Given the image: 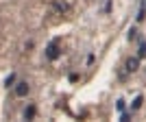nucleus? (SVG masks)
Returning a JSON list of instances; mask_svg holds the SVG:
<instances>
[{
	"label": "nucleus",
	"instance_id": "obj_8",
	"mask_svg": "<svg viewBox=\"0 0 146 122\" xmlns=\"http://www.w3.org/2000/svg\"><path fill=\"white\" fill-rule=\"evenodd\" d=\"M33 113H35V109H33V107H29V109H26V113H24V116H26V118H33Z\"/></svg>",
	"mask_w": 146,
	"mask_h": 122
},
{
	"label": "nucleus",
	"instance_id": "obj_4",
	"mask_svg": "<svg viewBox=\"0 0 146 122\" xmlns=\"http://www.w3.org/2000/svg\"><path fill=\"white\" fill-rule=\"evenodd\" d=\"M144 18H146V0H142L140 13H137V22H144Z\"/></svg>",
	"mask_w": 146,
	"mask_h": 122
},
{
	"label": "nucleus",
	"instance_id": "obj_7",
	"mask_svg": "<svg viewBox=\"0 0 146 122\" xmlns=\"http://www.w3.org/2000/svg\"><path fill=\"white\" fill-rule=\"evenodd\" d=\"M140 107H142V96H137L133 100V109H140Z\"/></svg>",
	"mask_w": 146,
	"mask_h": 122
},
{
	"label": "nucleus",
	"instance_id": "obj_9",
	"mask_svg": "<svg viewBox=\"0 0 146 122\" xmlns=\"http://www.w3.org/2000/svg\"><path fill=\"white\" fill-rule=\"evenodd\" d=\"M135 35H137V30H135V29L129 30V39H135Z\"/></svg>",
	"mask_w": 146,
	"mask_h": 122
},
{
	"label": "nucleus",
	"instance_id": "obj_6",
	"mask_svg": "<svg viewBox=\"0 0 146 122\" xmlns=\"http://www.w3.org/2000/svg\"><path fill=\"white\" fill-rule=\"evenodd\" d=\"M137 57H140V59H142V57H146V42L140 46V52H137Z\"/></svg>",
	"mask_w": 146,
	"mask_h": 122
},
{
	"label": "nucleus",
	"instance_id": "obj_3",
	"mask_svg": "<svg viewBox=\"0 0 146 122\" xmlns=\"http://www.w3.org/2000/svg\"><path fill=\"white\" fill-rule=\"evenodd\" d=\"M137 66H140V57L129 59V61H127V72H135V70H137Z\"/></svg>",
	"mask_w": 146,
	"mask_h": 122
},
{
	"label": "nucleus",
	"instance_id": "obj_1",
	"mask_svg": "<svg viewBox=\"0 0 146 122\" xmlns=\"http://www.w3.org/2000/svg\"><path fill=\"white\" fill-rule=\"evenodd\" d=\"M59 52H61V50H59V46H57V42H52L48 46V50H46V57H48L50 61H55L57 57H59Z\"/></svg>",
	"mask_w": 146,
	"mask_h": 122
},
{
	"label": "nucleus",
	"instance_id": "obj_5",
	"mask_svg": "<svg viewBox=\"0 0 146 122\" xmlns=\"http://www.w3.org/2000/svg\"><path fill=\"white\" fill-rule=\"evenodd\" d=\"M13 83H15V74H9V76H7V81H5V85H7V87H13Z\"/></svg>",
	"mask_w": 146,
	"mask_h": 122
},
{
	"label": "nucleus",
	"instance_id": "obj_2",
	"mask_svg": "<svg viewBox=\"0 0 146 122\" xmlns=\"http://www.w3.org/2000/svg\"><path fill=\"white\" fill-rule=\"evenodd\" d=\"M13 90H15V96H26L29 94V83H24V81H20L18 85H13Z\"/></svg>",
	"mask_w": 146,
	"mask_h": 122
}]
</instances>
